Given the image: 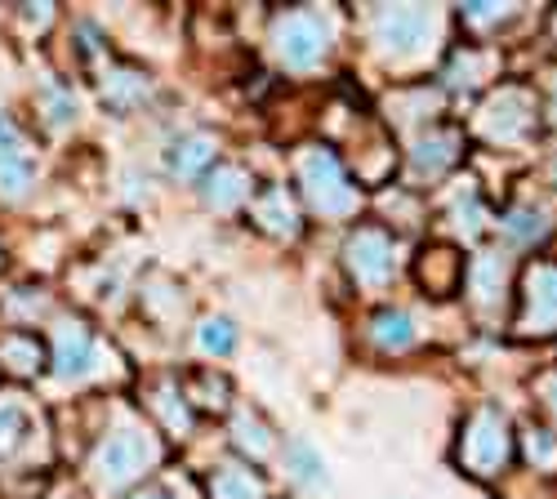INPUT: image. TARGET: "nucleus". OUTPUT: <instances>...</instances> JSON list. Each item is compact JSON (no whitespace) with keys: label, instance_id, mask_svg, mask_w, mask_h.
<instances>
[{"label":"nucleus","instance_id":"5","mask_svg":"<svg viewBox=\"0 0 557 499\" xmlns=\"http://www.w3.org/2000/svg\"><path fill=\"white\" fill-rule=\"evenodd\" d=\"M89 357H95V335H89L81 322H63L59 326V352H54V375H63V379L85 375Z\"/></svg>","mask_w":557,"mask_h":499},{"label":"nucleus","instance_id":"6","mask_svg":"<svg viewBox=\"0 0 557 499\" xmlns=\"http://www.w3.org/2000/svg\"><path fill=\"white\" fill-rule=\"evenodd\" d=\"M352 254L361 250V259H352V267H357V277L361 282H384L388 272H393V254H388V241H384V233H375V228H366V233H357L352 237V246H348Z\"/></svg>","mask_w":557,"mask_h":499},{"label":"nucleus","instance_id":"4","mask_svg":"<svg viewBox=\"0 0 557 499\" xmlns=\"http://www.w3.org/2000/svg\"><path fill=\"white\" fill-rule=\"evenodd\" d=\"M32 184V157H27V144L18 139V129L10 116H0V197L18 201Z\"/></svg>","mask_w":557,"mask_h":499},{"label":"nucleus","instance_id":"8","mask_svg":"<svg viewBox=\"0 0 557 499\" xmlns=\"http://www.w3.org/2000/svg\"><path fill=\"white\" fill-rule=\"evenodd\" d=\"M255 219L263 223V228H272V233H282V237H290L299 223H295V210H290V197H286V188H263L259 197H255Z\"/></svg>","mask_w":557,"mask_h":499},{"label":"nucleus","instance_id":"16","mask_svg":"<svg viewBox=\"0 0 557 499\" xmlns=\"http://www.w3.org/2000/svg\"><path fill=\"white\" fill-rule=\"evenodd\" d=\"M375 326H380V339L384 344H393V348H406L414 335L406 330L410 322H406V312H384V316H375Z\"/></svg>","mask_w":557,"mask_h":499},{"label":"nucleus","instance_id":"9","mask_svg":"<svg viewBox=\"0 0 557 499\" xmlns=\"http://www.w3.org/2000/svg\"><path fill=\"white\" fill-rule=\"evenodd\" d=\"M210 161H214V139L210 134H188V139L174 144V152H170V170L178 178L201 174V165H210Z\"/></svg>","mask_w":557,"mask_h":499},{"label":"nucleus","instance_id":"13","mask_svg":"<svg viewBox=\"0 0 557 499\" xmlns=\"http://www.w3.org/2000/svg\"><path fill=\"white\" fill-rule=\"evenodd\" d=\"M201 348H206V352H214V357L232 352V348H237V326H232L227 316H214V322H206V326H201Z\"/></svg>","mask_w":557,"mask_h":499},{"label":"nucleus","instance_id":"7","mask_svg":"<svg viewBox=\"0 0 557 499\" xmlns=\"http://www.w3.org/2000/svg\"><path fill=\"white\" fill-rule=\"evenodd\" d=\"M214 499H263V477L250 464H219L210 473Z\"/></svg>","mask_w":557,"mask_h":499},{"label":"nucleus","instance_id":"3","mask_svg":"<svg viewBox=\"0 0 557 499\" xmlns=\"http://www.w3.org/2000/svg\"><path fill=\"white\" fill-rule=\"evenodd\" d=\"M304 188H308L312 205L326 210V214H344L352 205V188L339 174V161L331 152H308L304 157Z\"/></svg>","mask_w":557,"mask_h":499},{"label":"nucleus","instance_id":"12","mask_svg":"<svg viewBox=\"0 0 557 499\" xmlns=\"http://www.w3.org/2000/svg\"><path fill=\"white\" fill-rule=\"evenodd\" d=\"M144 95H148V76L134 72V67L116 72V76L103 85V99H108V108H116V112H129Z\"/></svg>","mask_w":557,"mask_h":499},{"label":"nucleus","instance_id":"11","mask_svg":"<svg viewBox=\"0 0 557 499\" xmlns=\"http://www.w3.org/2000/svg\"><path fill=\"white\" fill-rule=\"evenodd\" d=\"M0 357H5V366L18 371V375H36L40 371V344L27 330H14V335L0 339Z\"/></svg>","mask_w":557,"mask_h":499},{"label":"nucleus","instance_id":"1","mask_svg":"<svg viewBox=\"0 0 557 499\" xmlns=\"http://www.w3.org/2000/svg\"><path fill=\"white\" fill-rule=\"evenodd\" d=\"M152 460H157V446H152L148 433H138V428H116V433L99 446L95 477H99V486L116 490V486H129L138 473H148Z\"/></svg>","mask_w":557,"mask_h":499},{"label":"nucleus","instance_id":"2","mask_svg":"<svg viewBox=\"0 0 557 499\" xmlns=\"http://www.w3.org/2000/svg\"><path fill=\"white\" fill-rule=\"evenodd\" d=\"M326 23H321L317 10H290L276 18V54H282L286 67H312L321 54H326Z\"/></svg>","mask_w":557,"mask_h":499},{"label":"nucleus","instance_id":"14","mask_svg":"<svg viewBox=\"0 0 557 499\" xmlns=\"http://www.w3.org/2000/svg\"><path fill=\"white\" fill-rule=\"evenodd\" d=\"M27 428V415H23V406L14 401H0V456H10V446L18 441V433Z\"/></svg>","mask_w":557,"mask_h":499},{"label":"nucleus","instance_id":"15","mask_svg":"<svg viewBox=\"0 0 557 499\" xmlns=\"http://www.w3.org/2000/svg\"><path fill=\"white\" fill-rule=\"evenodd\" d=\"M290 464H295V477L299 482H326V469H321V460L312 456L308 441H295L290 446Z\"/></svg>","mask_w":557,"mask_h":499},{"label":"nucleus","instance_id":"10","mask_svg":"<svg viewBox=\"0 0 557 499\" xmlns=\"http://www.w3.org/2000/svg\"><path fill=\"white\" fill-rule=\"evenodd\" d=\"M206 197H210V205L232 210L237 201H246V197H250V178H246L237 165H219V170L210 174V188H206Z\"/></svg>","mask_w":557,"mask_h":499},{"label":"nucleus","instance_id":"17","mask_svg":"<svg viewBox=\"0 0 557 499\" xmlns=\"http://www.w3.org/2000/svg\"><path fill=\"white\" fill-rule=\"evenodd\" d=\"M134 499H174L170 490H144V495H134Z\"/></svg>","mask_w":557,"mask_h":499}]
</instances>
